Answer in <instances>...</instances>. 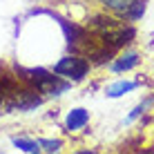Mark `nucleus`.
Here are the masks:
<instances>
[{
  "label": "nucleus",
  "instance_id": "f257e3e1",
  "mask_svg": "<svg viewBox=\"0 0 154 154\" xmlns=\"http://www.w3.org/2000/svg\"><path fill=\"white\" fill-rule=\"evenodd\" d=\"M49 69L54 72L56 76L65 78V81H69V83H81V81H85V78L89 76L92 63H89L83 54H74L72 51V54H65L63 58H58Z\"/></svg>",
  "mask_w": 154,
  "mask_h": 154
},
{
  "label": "nucleus",
  "instance_id": "f03ea898",
  "mask_svg": "<svg viewBox=\"0 0 154 154\" xmlns=\"http://www.w3.org/2000/svg\"><path fill=\"white\" fill-rule=\"evenodd\" d=\"M45 100L47 98L42 96L38 89L29 87V85H25V83H20L18 87H16V92L7 98V114L9 112H31V109L40 107Z\"/></svg>",
  "mask_w": 154,
  "mask_h": 154
},
{
  "label": "nucleus",
  "instance_id": "7ed1b4c3",
  "mask_svg": "<svg viewBox=\"0 0 154 154\" xmlns=\"http://www.w3.org/2000/svg\"><path fill=\"white\" fill-rule=\"evenodd\" d=\"M139 63H141V54L139 51L136 49H125V51H119L105 67H107L112 74H125V72H132Z\"/></svg>",
  "mask_w": 154,
  "mask_h": 154
},
{
  "label": "nucleus",
  "instance_id": "20e7f679",
  "mask_svg": "<svg viewBox=\"0 0 154 154\" xmlns=\"http://www.w3.org/2000/svg\"><path fill=\"white\" fill-rule=\"evenodd\" d=\"M89 121H92L89 109H85V107H72L69 112L65 114L63 127H65L67 134H78V132H83L85 127L89 125Z\"/></svg>",
  "mask_w": 154,
  "mask_h": 154
},
{
  "label": "nucleus",
  "instance_id": "39448f33",
  "mask_svg": "<svg viewBox=\"0 0 154 154\" xmlns=\"http://www.w3.org/2000/svg\"><path fill=\"white\" fill-rule=\"evenodd\" d=\"M141 87V81H130V78H119V81L109 83L105 87V96L107 98H121L125 94H132L134 89Z\"/></svg>",
  "mask_w": 154,
  "mask_h": 154
},
{
  "label": "nucleus",
  "instance_id": "423d86ee",
  "mask_svg": "<svg viewBox=\"0 0 154 154\" xmlns=\"http://www.w3.org/2000/svg\"><path fill=\"white\" fill-rule=\"evenodd\" d=\"M11 145L16 150L25 152V154H38L40 150V141L38 139H31V136H14L11 139Z\"/></svg>",
  "mask_w": 154,
  "mask_h": 154
},
{
  "label": "nucleus",
  "instance_id": "0eeeda50",
  "mask_svg": "<svg viewBox=\"0 0 154 154\" xmlns=\"http://www.w3.org/2000/svg\"><path fill=\"white\" fill-rule=\"evenodd\" d=\"M98 5L103 7V11L112 14V16H119V18H123L125 11L130 9L132 0H98Z\"/></svg>",
  "mask_w": 154,
  "mask_h": 154
},
{
  "label": "nucleus",
  "instance_id": "6e6552de",
  "mask_svg": "<svg viewBox=\"0 0 154 154\" xmlns=\"http://www.w3.org/2000/svg\"><path fill=\"white\" fill-rule=\"evenodd\" d=\"M152 105H154V96H145V100H141V103H139V105H136V107L132 109L130 114L125 116V121H123V123H127V125H130V123H134L136 119L145 116V114L152 109Z\"/></svg>",
  "mask_w": 154,
  "mask_h": 154
},
{
  "label": "nucleus",
  "instance_id": "1a4fd4ad",
  "mask_svg": "<svg viewBox=\"0 0 154 154\" xmlns=\"http://www.w3.org/2000/svg\"><path fill=\"white\" fill-rule=\"evenodd\" d=\"M143 14H145V0H132V5L125 11L123 20L125 23H136L139 18H143Z\"/></svg>",
  "mask_w": 154,
  "mask_h": 154
},
{
  "label": "nucleus",
  "instance_id": "9d476101",
  "mask_svg": "<svg viewBox=\"0 0 154 154\" xmlns=\"http://www.w3.org/2000/svg\"><path fill=\"white\" fill-rule=\"evenodd\" d=\"M40 141V150L47 152V154H58L63 150V139H38Z\"/></svg>",
  "mask_w": 154,
  "mask_h": 154
}]
</instances>
